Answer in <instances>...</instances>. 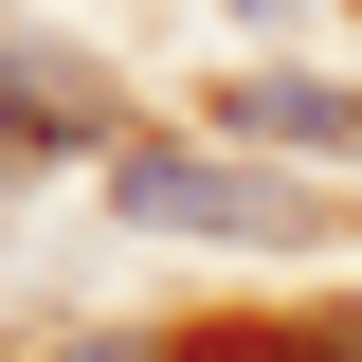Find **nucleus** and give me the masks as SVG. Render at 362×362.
<instances>
[{"label":"nucleus","instance_id":"nucleus-7","mask_svg":"<svg viewBox=\"0 0 362 362\" xmlns=\"http://www.w3.org/2000/svg\"><path fill=\"white\" fill-rule=\"evenodd\" d=\"M235 18H308V0H235Z\"/></svg>","mask_w":362,"mask_h":362},{"label":"nucleus","instance_id":"nucleus-5","mask_svg":"<svg viewBox=\"0 0 362 362\" xmlns=\"http://www.w3.org/2000/svg\"><path fill=\"white\" fill-rule=\"evenodd\" d=\"M54 362H181V344H145V326H90V344H54Z\"/></svg>","mask_w":362,"mask_h":362},{"label":"nucleus","instance_id":"nucleus-2","mask_svg":"<svg viewBox=\"0 0 362 362\" xmlns=\"http://www.w3.org/2000/svg\"><path fill=\"white\" fill-rule=\"evenodd\" d=\"M109 90L90 73H0V181H37V163H109Z\"/></svg>","mask_w":362,"mask_h":362},{"label":"nucleus","instance_id":"nucleus-1","mask_svg":"<svg viewBox=\"0 0 362 362\" xmlns=\"http://www.w3.org/2000/svg\"><path fill=\"white\" fill-rule=\"evenodd\" d=\"M109 218L218 235V254H326V199H308V181H254V163H218V145H181V127H127V145H109Z\"/></svg>","mask_w":362,"mask_h":362},{"label":"nucleus","instance_id":"nucleus-6","mask_svg":"<svg viewBox=\"0 0 362 362\" xmlns=\"http://www.w3.org/2000/svg\"><path fill=\"white\" fill-rule=\"evenodd\" d=\"M181 362H290V344H181Z\"/></svg>","mask_w":362,"mask_h":362},{"label":"nucleus","instance_id":"nucleus-4","mask_svg":"<svg viewBox=\"0 0 362 362\" xmlns=\"http://www.w3.org/2000/svg\"><path fill=\"white\" fill-rule=\"evenodd\" d=\"M290 362H362V290H344V308H308V326H290Z\"/></svg>","mask_w":362,"mask_h":362},{"label":"nucleus","instance_id":"nucleus-3","mask_svg":"<svg viewBox=\"0 0 362 362\" xmlns=\"http://www.w3.org/2000/svg\"><path fill=\"white\" fill-rule=\"evenodd\" d=\"M218 127H235V145H308V163H362V90H326V73H235Z\"/></svg>","mask_w":362,"mask_h":362}]
</instances>
